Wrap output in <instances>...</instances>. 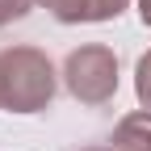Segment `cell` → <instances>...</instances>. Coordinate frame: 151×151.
<instances>
[{"label":"cell","instance_id":"6da1fadb","mask_svg":"<svg viewBox=\"0 0 151 151\" xmlns=\"http://www.w3.org/2000/svg\"><path fill=\"white\" fill-rule=\"evenodd\" d=\"M59 76L46 50L38 46H9L0 50V109L9 113H42L55 101Z\"/></svg>","mask_w":151,"mask_h":151},{"label":"cell","instance_id":"7a4b0ae2","mask_svg":"<svg viewBox=\"0 0 151 151\" xmlns=\"http://www.w3.org/2000/svg\"><path fill=\"white\" fill-rule=\"evenodd\" d=\"M63 84L80 105H105L118 97V55L105 42L76 46L63 59Z\"/></svg>","mask_w":151,"mask_h":151},{"label":"cell","instance_id":"3957f363","mask_svg":"<svg viewBox=\"0 0 151 151\" xmlns=\"http://www.w3.org/2000/svg\"><path fill=\"white\" fill-rule=\"evenodd\" d=\"M55 21L63 25H80V21H113L122 17L130 0H38Z\"/></svg>","mask_w":151,"mask_h":151},{"label":"cell","instance_id":"277c9868","mask_svg":"<svg viewBox=\"0 0 151 151\" xmlns=\"http://www.w3.org/2000/svg\"><path fill=\"white\" fill-rule=\"evenodd\" d=\"M113 151H151V109H134L113 126Z\"/></svg>","mask_w":151,"mask_h":151},{"label":"cell","instance_id":"5b68a950","mask_svg":"<svg viewBox=\"0 0 151 151\" xmlns=\"http://www.w3.org/2000/svg\"><path fill=\"white\" fill-rule=\"evenodd\" d=\"M134 97H139V109H151V50L139 55L134 63Z\"/></svg>","mask_w":151,"mask_h":151},{"label":"cell","instance_id":"8992f818","mask_svg":"<svg viewBox=\"0 0 151 151\" xmlns=\"http://www.w3.org/2000/svg\"><path fill=\"white\" fill-rule=\"evenodd\" d=\"M34 4H38V0H0V29L13 25V21H21Z\"/></svg>","mask_w":151,"mask_h":151},{"label":"cell","instance_id":"52a82bcc","mask_svg":"<svg viewBox=\"0 0 151 151\" xmlns=\"http://www.w3.org/2000/svg\"><path fill=\"white\" fill-rule=\"evenodd\" d=\"M139 21L151 25V0H139Z\"/></svg>","mask_w":151,"mask_h":151},{"label":"cell","instance_id":"ba28073f","mask_svg":"<svg viewBox=\"0 0 151 151\" xmlns=\"http://www.w3.org/2000/svg\"><path fill=\"white\" fill-rule=\"evenodd\" d=\"M84 151H113V147H84Z\"/></svg>","mask_w":151,"mask_h":151}]
</instances>
